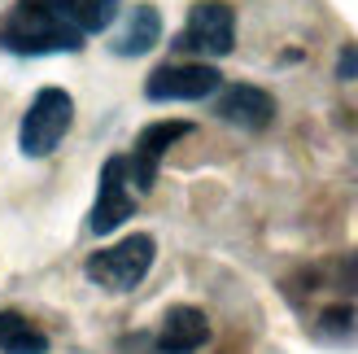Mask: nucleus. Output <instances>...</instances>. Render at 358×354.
<instances>
[{"instance_id":"obj_4","label":"nucleus","mask_w":358,"mask_h":354,"mask_svg":"<svg viewBox=\"0 0 358 354\" xmlns=\"http://www.w3.org/2000/svg\"><path fill=\"white\" fill-rule=\"evenodd\" d=\"M179 52H196V57H227L236 48V13L223 0H201L192 5L184 31L175 35Z\"/></svg>"},{"instance_id":"obj_1","label":"nucleus","mask_w":358,"mask_h":354,"mask_svg":"<svg viewBox=\"0 0 358 354\" xmlns=\"http://www.w3.org/2000/svg\"><path fill=\"white\" fill-rule=\"evenodd\" d=\"M83 31L66 17L57 0H17L0 17V48L17 57H44V52H75Z\"/></svg>"},{"instance_id":"obj_7","label":"nucleus","mask_w":358,"mask_h":354,"mask_svg":"<svg viewBox=\"0 0 358 354\" xmlns=\"http://www.w3.org/2000/svg\"><path fill=\"white\" fill-rule=\"evenodd\" d=\"M223 75L206 62H184V66H157L149 83H145V97L149 101H206L219 92Z\"/></svg>"},{"instance_id":"obj_11","label":"nucleus","mask_w":358,"mask_h":354,"mask_svg":"<svg viewBox=\"0 0 358 354\" xmlns=\"http://www.w3.org/2000/svg\"><path fill=\"white\" fill-rule=\"evenodd\" d=\"M0 354H48V337L27 315L0 311Z\"/></svg>"},{"instance_id":"obj_3","label":"nucleus","mask_w":358,"mask_h":354,"mask_svg":"<svg viewBox=\"0 0 358 354\" xmlns=\"http://www.w3.org/2000/svg\"><path fill=\"white\" fill-rule=\"evenodd\" d=\"M70 122H75V101L66 87H40L35 101L27 105L22 127H17V145L27 157H48L66 140Z\"/></svg>"},{"instance_id":"obj_6","label":"nucleus","mask_w":358,"mask_h":354,"mask_svg":"<svg viewBox=\"0 0 358 354\" xmlns=\"http://www.w3.org/2000/svg\"><path fill=\"white\" fill-rule=\"evenodd\" d=\"M192 132V122L184 118H162V122H149L145 132L136 136V149L127 153V175H131V188L136 192H149L153 180H157V167H162L166 149L175 140H184Z\"/></svg>"},{"instance_id":"obj_2","label":"nucleus","mask_w":358,"mask_h":354,"mask_svg":"<svg viewBox=\"0 0 358 354\" xmlns=\"http://www.w3.org/2000/svg\"><path fill=\"white\" fill-rule=\"evenodd\" d=\"M153 254H157L153 236H145V232L122 236L118 245H105V250H96L87 258V280L101 285L105 293H131L140 280L149 276Z\"/></svg>"},{"instance_id":"obj_9","label":"nucleus","mask_w":358,"mask_h":354,"mask_svg":"<svg viewBox=\"0 0 358 354\" xmlns=\"http://www.w3.org/2000/svg\"><path fill=\"white\" fill-rule=\"evenodd\" d=\"M210 341V320L196 306H171L157 328V350L162 354H192Z\"/></svg>"},{"instance_id":"obj_10","label":"nucleus","mask_w":358,"mask_h":354,"mask_svg":"<svg viewBox=\"0 0 358 354\" xmlns=\"http://www.w3.org/2000/svg\"><path fill=\"white\" fill-rule=\"evenodd\" d=\"M157 40H162V13L153 5H136L127 13V22H122L118 40H114V52L118 57H140V52H149Z\"/></svg>"},{"instance_id":"obj_12","label":"nucleus","mask_w":358,"mask_h":354,"mask_svg":"<svg viewBox=\"0 0 358 354\" xmlns=\"http://www.w3.org/2000/svg\"><path fill=\"white\" fill-rule=\"evenodd\" d=\"M341 79H358V48L341 52Z\"/></svg>"},{"instance_id":"obj_8","label":"nucleus","mask_w":358,"mask_h":354,"mask_svg":"<svg viewBox=\"0 0 358 354\" xmlns=\"http://www.w3.org/2000/svg\"><path fill=\"white\" fill-rule=\"evenodd\" d=\"M214 114L223 122H231V127H241V132H262V127H271V118H275V97L254 87V83H236L219 97Z\"/></svg>"},{"instance_id":"obj_5","label":"nucleus","mask_w":358,"mask_h":354,"mask_svg":"<svg viewBox=\"0 0 358 354\" xmlns=\"http://www.w3.org/2000/svg\"><path fill=\"white\" fill-rule=\"evenodd\" d=\"M136 197H140V192L131 188L127 157L114 153L110 162L101 167V188H96V206H92V219H87V227H92L96 236L118 232V227L136 215Z\"/></svg>"}]
</instances>
